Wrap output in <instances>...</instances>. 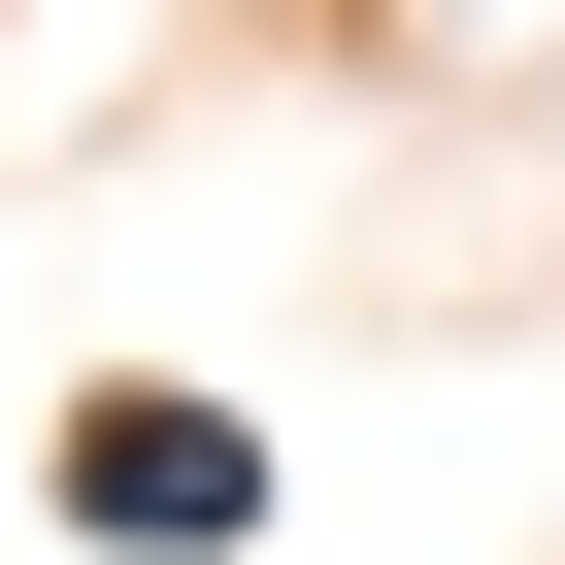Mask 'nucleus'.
<instances>
[{
    "mask_svg": "<svg viewBox=\"0 0 565 565\" xmlns=\"http://www.w3.org/2000/svg\"><path fill=\"white\" fill-rule=\"evenodd\" d=\"M433 34H499V0H433Z\"/></svg>",
    "mask_w": 565,
    "mask_h": 565,
    "instance_id": "2",
    "label": "nucleus"
},
{
    "mask_svg": "<svg viewBox=\"0 0 565 565\" xmlns=\"http://www.w3.org/2000/svg\"><path fill=\"white\" fill-rule=\"evenodd\" d=\"M67 532H100V565H233V532H266V433H233V399H100V433H67Z\"/></svg>",
    "mask_w": 565,
    "mask_h": 565,
    "instance_id": "1",
    "label": "nucleus"
}]
</instances>
